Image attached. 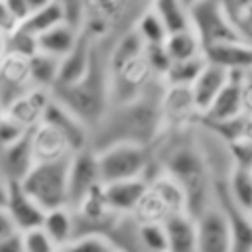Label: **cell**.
I'll use <instances>...</instances> for the list:
<instances>
[{
	"mask_svg": "<svg viewBox=\"0 0 252 252\" xmlns=\"http://www.w3.org/2000/svg\"><path fill=\"white\" fill-rule=\"evenodd\" d=\"M163 81L154 79L152 85L132 102L108 106L100 122L91 130L89 150L100 152L114 144L156 146L163 134L161 126V94Z\"/></svg>",
	"mask_w": 252,
	"mask_h": 252,
	"instance_id": "obj_1",
	"label": "cell"
},
{
	"mask_svg": "<svg viewBox=\"0 0 252 252\" xmlns=\"http://www.w3.org/2000/svg\"><path fill=\"white\" fill-rule=\"evenodd\" d=\"M224 187L228 197L238 205L242 211L250 213L252 209V173L246 167L230 165V169L224 175Z\"/></svg>",
	"mask_w": 252,
	"mask_h": 252,
	"instance_id": "obj_26",
	"label": "cell"
},
{
	"mask_svg": "<svg viewBox=\"0 0 252 252\" xmlns=\"http://www.w3.org/2000/svg\"><path fill=\"white\" fill-rule=\"evenodd\" d=\"M53 2L63 12L65 24L81 32L83 18H85V0H53Z\"/></svg>",
	"mask_w": 252,
	"mask_h": 252,
	"instance_id": "obj_38",
	"label": "cell"
},
{
	"mask_svg": "<svg viewBox=\"0 0 252 252\" xmlns=\"http://www.w3.org/2000/svg\"><path fill=\"white\" fill-rule=\"evenodd\" d=\"M195 124H201V112L195 106L189 87H165L161 94L163 134L189 132Z\"/></svg>",
	"mask_w": 252,
	"mask_h": 252,
	"instance_id": "obj_7",
	"label": "cell"
},
{
	"mask_svg": "<svg viewBox=\"0 0 252 252\" xmlns=\"http://www.w3.org/2000/svg\"><path fill=\"white\" fill-rule=\"evenodd\" d=\"M77 39H79V30H75L67 24H61V26L45 32L43 35H39L35 41H37V51L39 53H45V55L55 57V59L61 61L75 47Z\"/></svg>",
	"mask_w": 252,
	"mask_h": 252,
	"instance_id": "obj_24",
	"label": "cell"
},
{
	"mask_svg": "<svg viewBox=\"0 0 252 252\" xmlns=\"http://www.w3.org/2000/svg\"><path fill=\"white\" fill-rule=\"evenodd\" d=\"M71 156L55 161H37L20 181L22 189L47 213L69 205L67 173Z\"/></svg>",
	"mask_w": 252,
	"mask_h": 252,
	"instance_id": "obj_5",
	"label": "cell"
},
{
	"mask_svg": "<svg viewBox=\"0 0 252 252\" xmlns=\"http://www.w3.org/2000/svg\"><path fill=\"white\" fill-rule=\"evenodd\" d=\"M167 234V252H197L195 220L187 215H171L163 222Z\"/></svg>",
	"mask_w": 252,
	"mask_h": 252,
	"instance_id": "obj_22",
	"label": "cell"
},
{
	"mask_svg": "<svg viewBox=\"0 0 252 252\" xmlns=\"http://www.w3.org/2000/svg\"><path fill=\"white\" fill-rule=\"evenodd\" d=\"M59 252H116V248L106 234L87 232V234L75 236L71 242L61 246Z\"/></svg>",
	"mask_w": 252,
	"mask_h": 252,
	"instance_id": "obj_34",
	"label": "cell"
},
{
	"mask_svg": "<svg viewBox=\"0 0 252 252\" xmlns=\"http://www.w3.org/2000/svg\"><path fill=\"white\" fill-rule=\"evenodd\" d=\"M32 136V150H33V159L37 161H55L71 156V148L67 140L59 134L57 128H53L47 122L37 124L35 128L30 130Z\"/></svg>",
	"mask_w": 252,
	"mask_h": 252,
	"instance_id": "obj_19",
	"label": "cell"
},
{
	"mask_svg": "<svg viewBox=\"0 0 252 252\" xmlns=\"http://www.w3.org/2000/svg\"><path fill=\"white\" fill-rule=\"evenodd\" d=\"M181 2H183V4H185V6H187V8H189V6H191V4H193V2H195V0H181Z\"/></svg>",
	"mask_w": 252,
	"mask_h": 252,
	"instance_id": "obj_46",
	"label": "cell"
},
{
	"mask_svg": "<svg viewBox=\"0 0 252 252\" xmlns=\"http://www.w3.org/2000/svg\"><path fill=\"white\" fill-rule=\"evenodd\" d=\"M213 201L222 209L230 228V252H252V217L228 197L224 177L213 175Z\"/></svg>",
	"mask_w": 252,
	"mask_h": 252,
	"instance_id": "obj_8",
	"label": "cell"
},
{
	"mask_svg": "<svg viewBox=\"0 0 252 252\" xmlns=\"http://www.w3.org/2000/svg\"><path fill=\"white\" fill-rule=\"evenodd\" d=\"M6 211L12 217L18 232H28L41 228L45 211L22 189L20 183H8V197H6Z\"/></svg>",
	"mask_w": 252,
	"mask_h": 252,
	"instance_id": "obj_15",
	"label": "cell"
},
{
	"mask_svg": "<svg viewBox=\"0 0 252 252\" xmlns=\"http://www.w3.org/2000/svg\"><path fill=\"white\" fill-rule=\"evenodd\" d=\"M6 55H8V35L0 32V67L6 59Z\"/></svg>",
	"mask_w": 252,
	"mask_h": 252,
	"instance_id": "obj_44",
	"label": "cell"
},
{
	"mask_svg": "<svg viewBox=\"0 0 252 252\" xmlns=\"http://www.w3.org/2000/svg\"><path fill=\"white\" fill-rule=\"evenodd\" d=\"M240 79L242 73H230L228 83L219 93V96L213 100L209 110L203 114L201 124L207 126H219L226 124L238 116H242V93H240Z\"/></svg>",
	"mask_w": 252,
	"mask_h": 252,
	"instance_id": "obj_13",
	"label": "cell"
},
{
	"mask_svg": "<svg viewBox=\"0 0 252 252\" xmlns=\"http://www.w3.org/2000/svg\"><path fill=\"white\" fill-rule=\"evenodd\" d=\"M203 55L207 63H213L228 73H244L252 69V45L242 39L205 47Z\"/></svg>",
	"mask_w": 252,
	"mask_h": 252,
	"instance_id": "obj_16",
	"label": "cell"
},
{
	"mask_svg": "<svg viewBox=\"0 0 252 252\" xmlns=\"http://www.w3.org/2000/svg\"><path fill=\"white\" fill-rule=\"evenodd\" d=\"M43 122H47V124H51L53 128L59 130V134L67 140V144H69V148H71L73 154L89 148L91 130L73 112H69L65 106H61L53 98H51V102L47 106V112H45Z\"/></svg>",
	"mask_w": 252,
	"mask_h": 252,
	"instance_id": "obj_17",
	"label": "cell"
},
{
	"mask_svg": "<svg viewBox=\"0 0 252 252\" xmlns=\"http://www.w3.org/2000/svg\"><path fill=\"white\" fill-rule=\"evenodd\" d=\"M41 228L59 250L61 246H65L67 242H71L75 238V217H73V211L69 207L47 211L45 217H43Z\"/></svg>",
	"mask_w": 252,
	"mask_h": 252,
	"instance_id": "obj_25",
	"label": "cell"
},
{
	"mask_svg": "<svg viewBox=\"0 0 252 252\" xmlns=\"http://www.w3.org/2000/svg\"><path fill=\"white\" fill-rule=\"evenodd\" d=\"M33 163L35 159H33L30 130L0 150V177L6 183L10 181L20 183L28 175V171L33 167Z\"/></svg>",
	"mask_w": 252,
	"mask_h": 252,
	"instance_id": "obj_14",
	"label": "cell"
},
{
	"mask_svg": "<svg viewBox=\"0 0 252 252\" xmlns=\"http://www.w3.org/2000/svg\"><path fill=\"white\" fill-rule=\"evenodd\" d=\"M240 93H242V112L252 114V69L242 73Z\"/></svg>",
	"mask_w": 252,
	"mask_h": 252,
	"instance_id": "obj_39",
	"label": "cell"
},
{
	"mask_svg": "<svg viewBox=\"0 0 252 252\" xmlns=\"http://www.w3.org/2000/svg\"><path fill=\"white\" fill-rule=\"evenodd\" d=\"M148 189L146 179H128L104 185V199L114 215H132L144 191Z\"/></svg>",
	"mask_w": 252,
	"mask_h": 252,
	"instance_id": "obj_21",
	"label": "cell"
},
{
	"mask_svg": "<svg viewBox=\"0 0 252 252\" xmlns=\"http://www.w3.org/2000/svg\"><path fill=\"white\" fill-rule=\"evenodd\" d=\"M163 47L171 59V63L175 61H187V59H195L203 55V45L197 37V33L187 28L175 33H169L163 41Z\"/></svg>",
	"mask_w": 252,
	"mask_h": 252,
	"instance_id": "obj_27",
	"label": "cell"
},
{
	"mask_svg": "<svg viewBox=\"0 0 252 252\" xmlns=\"http://www.w3.org/2000/svg\"><path fill=\"white\" fill-rule=\"evenodd\" d=\"M150 8L161 20L163 28L167 30V35L191 28L187 6L181 0H152Z\"/></svg>",
	"mask_w": 252,
	"mask_h": 252,
	"instance_id": "obj_28",
	"label": "cell"
},
{
	"mask_svg": "<svg viewBox=\"0 0 252 252\" xmlns=\"http://www.w3.org/2000/svg\"><path fill=\"white\" fill-rule=\"evenodd\" d=\"M24 240V252H59L57 246L51 242V238L43 232V228L22 232Z\"/></svg>",
	"mask_w": 252,
	"mask_h": 252,
	"instance_id": "obj_37",
	"label": "cell"
},
{
	"mask_svg": "<svg viewBox=\"0 0 252 252\" xmlns=\"http://www.w3.org/2000/svg\"><path fill=\"white\" fill-rule=\"evenodd\" d=\"M250 173H252V167H250Z\"/></svg>",
	"mask_w": 252,
	"mask_h": 252,
	"instance_id": "obj_48",
	"label": "cell"
},
{
	"mask_svg": "<svg viewBox=\"0 0 252 252\" xmlns=\"http://www.w3.org/2000/svg\"><path fill=\"white\" fill-rule=\"evenodd\" d=\"M187 12H189V26L197 33L203 49L217 43L240 39L219 0H195L187 8Z\"/></svg>",
	"mask_w": 252,
	"mask_h": 252,
	"instance_id": "obj_6",
	"label": "cell"
},
{
	"mask_svg": "<svg viewBox=\"0 0 252 252\" xmlns=\"http://www.w3.org/2000/svg\"><path fill=\"white\" fill-rule=\"evenodd\" d=\"M6 197H8V183L0 177V207H6Z\"/></svg>",
	"mask_w": 252,
	"mask_h": 252,
	"instance_id": "obj_45",
	"label": "cell"
},
{
	"mask_svg": "<svg viewBox=\"0 0 252 252\" xmlns=\"http://www.w3.org/2000/svg\"><path fill=\"white\" fill-rule=\"evenodd\" d=\"M187 132L175 134L177 142L158 140L154 146L159 171L167 173L183 189L187 199V215L195 219L213 203V169L207 154L191 142L181 140Z\"/></svg>",
	"mask_w": 252,
	"mask_h": 252,
	"instance_id": "obj_2",
	"label": "cell"
},
{
	"mask_svg": "<svg viewBox=\"0 0 252 252\" xmlns=\"http://www.w3.org/2000/svg\"><path fill=\"white\" fill-rule=\"evenodd\" d=\"M51 98H53V96H51V91L35 89V87H33V89H30L26 94H22L18 100H14V102L4 110V114H6L14 124H18L22 130H32V128H35L37 124L43 122Z\"/></svg>",
	"mask_w": 252,
	"mask_h": 252,
	"instance_id": "obj_12",
	"label": "cell"
},
{
	"mask_svg": "<svg viewBox=\"0 0 252 252\" xmlns=\"http://www.w3.org/2000/svg\"><path fill=\"white\" fill-rule=\"evenodd\" d=\"M250 217H252V209H250Z\"/></svg>",
	"mask_w": 252,
	"mask_h": 252,
	"instance_id": "obj_47",
	"label": "cell"
},
{
	"mask_svg": "<svg viewBox=\"0 0 252 252\" xmlns=\"http://www.w3.org/2000/svg\"><path fill=\"white\" fill-rule=\"evenodd\" d=\"M0 252H24L22 232H16L8 238H2L0 240Z\"/></svg>",
	"mask_w": 252,
	"mask_h": 252,
	"instance_id": "obj_42",
	"label": "cell"
},
{
	"mask_svg": "<svg viewBox=\"0 0 252 252\" xmlns=\"http://www.w3.org/2000/svg\"><path fill=\"white\" fill-rule=\"evenodd\" d=\"M144 252H167V234L163 224H138Z\"/></svg>",
	"mask_w": 252,
	"mask_h": 252,
	"instance_id": "obj_35",
	"label": "cell"
},
{
	"mask_svg": "<svg viewBox=\"0 0 252 252\" xmlns=\"http://www.w3.org/2000/svg\"><path fill=\"white\" fill-rule=\"evenodd\" d=\"M4 6L8 8L10 16L16 20V24H18V26H20L28 16H30V10H28L26 0H4Z\"/></svg>",
	"mask_w": 252,
	"mask_h": 252,
	"instance_id": "obj_40",
	"label": "cell"
},
{
	"mask_svg": "<svg viewBox=\"0 0 252 252\" xmlns=\"http://www.w3.org/2000/svg\"><path fill=\"white\" fill-rule=\"evenodd\" d=\"M205 63H207L205 55L187 59V61H175L169 65V69L161 81L165 87H191L193 81L197 79V75L201 73V69L205 67Z\"/></svg>",
	"mask_w": 252,
	"mask_h": 252,
	"instance_id": "obj_32",
	"label": "cell"
},
{
	"mask_svg": "<svg viewBox=\"0 0 252 252\" xmlns=\"http://www.w3.org/2000/svg\"><path fill=\"white\" fill-rule=\"evenodd\" d=\"M59 65H61L59 59L35 51V53L30 57V77H32V85H33L35 89L51 91V89L55 87V83H57V77H59Z\"/></svg>",
	"mask_w": 252,
	"mask_h": 252,
	"instance_id": "obj_30",
	"label": "cell"
},
{
	"mask_svg": "<svg viewBox=\"0 0 252 252\" xmlns=\"http://www.w3.org/2000/svg\"><path fill=\"white\" fill-rule=\"evenodd\" d=\"M144 57H146L152 73L158 79H163V75L167 73V69L171 65V59H169L163 43H159V45H144Z\"/></svg>",
	"mask_w": 252,
	"mask_h": 252,
	"instance_id": "obj_36",
	"label": "cell"
},
{
	"mask_svg": "<svg viewBox=\"0 0 252 252\" xmlns=\"http://www.w3.org/2000/svg\"><path fill=\"white\" fill-rule=\"evenodd\" d=\"M102 185L98 173L96 154L89 148L71 154L69 159V173H67V197L69 209H75L93 189Z\"/></svg>",
	"mask_w": 252,
	"mask_h": 252,
	"instance_id": "obj_9",
	"label": "cell"
},
{
	"mask_svg": "<svg viewBox=\"0 0 252 252\" xmlns=\"http://www.w3.org/2000/svg\"><path fill=\"white\" fill-rule=\"evenodd\" d=\"M93 45H94V39L85 33V32H79V39L75 43V47L69 51V55H65L61 59V65H59V77H57V83L55 87H63V85H73L77 83L87 67H89V61H91V53H93Z\"/></svg>",
	"mask_w": 252,
	"mask_h": 252,
	"instance_id": "obj_20",
	"label": "cell"
},
{
	"mask_svg": "<svg viewBox=\"0 0 252 252\" xmlns=\"http://www.w3.org/2000/svg\"><path fill=\"white\" fill-rule=\"evenodd\" d=\"M228 77H230L228 71H224L213 63H205V67L201 69V73L197 75V79L189 87L191 96L195 100V106L201 112V118L209 110L213 100L219 96V93L224 89V85L228 83Z\"/></svg>",
	"mask_w": 252,
	"mask_h": 252,
	"instance_id": "obj_18",
	"label": "cell"
},
{
	"mask_svg": "<svg viewBox=\"0 0 252 252\" xmlns=\"http://www.w3.org/2000/svg\"><path fill=\"white\" fill-rule=\"evenodd\" d=\"M94 154H96L102 185L128 181V179L150 181L159 173L154 146L150 148L136 144H114Z\"/></svg>",
	"mask_w": 252,
	"mask_h": 252,
	"instance_id": "obj_4",
	"label": "cell"
},
{
	"mask_svg": "<svg viewBox=\"0 0 252 252\" xmlns=\"http://www.w3.org/2000/svg\"><path fill=\"white\" fill-rule=\"evenodd\" d=\"M16 232H18V228H16L12 217L8 215L6 207H0V240L12 236V234H16Z\"/></svg>",
	"mask_w": 252,
	"mask_h": 252,
	"instance_id": "obj_41",
	"label": "cell"
},
{
	"mask_svg": "<svg viewBox=\"0 0 252 252\" xmlns=\"http://www.w3.org/2000/svg\"><path fill=\"white\" fill-rule=\"evenodd\" d=\"M30 89H33L30 77V57L8 53L0 67V108L6 110Z\"/></svg>",
	"mask_w": 252,
	"mask_h": 252,
	"instance_id": "obj_11",
	"label": "cell"
},
{
	"mask_svg": "<svg viewBox=\"0 0 252 252\" xmlns=\"http://www.w3.org/2000/svg\"><path fill=\"white\" fill-rule=\"evenodd\" d=\"M116 37L94 39L93 53L85 75L73 83L63 87H53L51 96L55 102L73 112L89 130H93L104 112L108 110V91H110V49Z\"/></svg>",
	"mask_w": 252,
	"mask_h": 252,
	"instance_id": "obj_3",
	"label": "cell"
},
{
	"mask_svg": "<svg viewBox=\"0 0 252 252\" xmlns=\"http://www.w3.org/2000/svg\"><path fill=\"white\" fill-rule=\"evenodd\" d=\"M134 30H136V33L140 35V39L144 41V45H159V43H163L165 37H167V30L163 28L161 20L152 12L150 6H148V8L142 12V16L136 20Z\"/></svg>",
	"mask_w": 252,
	"mask_h": 252,
	"instance_id": "obj_33",
	"label": "cell"
},
{
	"mask_svg": "<svg viewBox=\"0 0 252 252\" xmlns=\"http://www.w3.org/2000/svg\"><path fill=\"white\" fill-rule=\"evenodd\" d=\"M193 220L197 252H230L228 220L215 201Z\"/></svg>",
	"mask_w": 252,
	"mask_h": 252,
	"instance_id": "obj_10",
	"label": "cell"
},
{
	"mask_svg": "<svg viewBox=\"0 0 252 252\" xmlns=\"http://www.w3.org/2000/svg\"><path fill=\"white\" fill-rule=\"evenodd\" d=\"M242 41L252 45V0H219Z\"/></svg>",
	"mask_w": 252,
	"mask_h": 252,
	"instance_id": "obj_31",
	"label": "cell"
},
{
	"mask_svg": "<svg viewBox=\"0 0 252 252\" xmlns=\"http://www.w3.org/2000/svg\"><path fill=\"white\" fill-rule=\"evenodd\" d=\"M169 205L163 201V197L148 183V189L144 191L142 199L138 201L136 209L132 211V219L138 224H163L171 217Z\"/></svg>",
	"mask_w": 252,
	"mask_h": 252,
	"instance_id": "obj_23",
	"label": "cell"
},
{
	"mask_svg": "<svg viewBox=\"0 0 252 252\" xmlns=\"http://www.w3.org/2000/svg\"><path fill=\"white\" fill-rule=\"evenodd\" d=\"M51 2H53V0H26L30 14H33V12H37V10H43V8H47Z\"/></svg>",
	"mask_w": 252,
	"mask_h": 252,
	"instance_id": "obj_43",
	"label": "cell"
},
{
	"mask_svg": "<svg viewBox=\"0 0 252 252\" xmlns=\"http://www.w3.org/2000/svg\"><path fill=\"white\" fill-rule=\"evenodd\" d=\"M61 24H65L63 12L59 10V6H57L55 2H51L47 8L30 14V16L18 26V30H22V32H26L28 35H32V37L37 39L39 35H43L45 32H49V30L61 26Z\"/></svg>",
	"mask_w": 252,
	"mask_h": 252,
	"instance_id": "obj_29",
	"label": "cell"
}]
</instances>
